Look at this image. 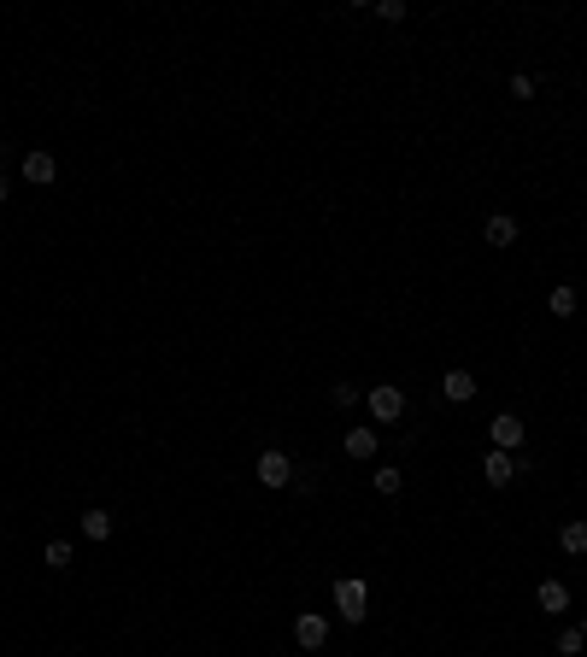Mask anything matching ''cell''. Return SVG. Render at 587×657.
Here are the masks:
<instances>
[{
	"label": "cell",
	"mask_w": 587,
	"mask_h": 657,
	"mask_svg": "<svg viewBox=\"0 0 587 657\" xmlns=\"http://www.w3.org/2000/svg\"><path fill=\"white\" fill-rule=\"evenodd\" d=\"M511 94H517V101H534V77H529V71H517V77H511Z\"/></svg>",
	"instance_id": "cell-20"
},
{
	"label": "cell",
	"mask_w": 587,
	"mask_h": 657,
	"mask_svg": "<svg viewBox=\"0 0 587 657\" xmlns=\"http://www.w3.org/2000/svg\"><path fill=\"white\" fill-rule=\"evenodd\" d=\"M534 604H541V611H570V587L564 581H541V587H534Z\"/></svg>",
	"instance_id": "cell-11"
},
{
	"label": "cell",
	"mask_w": 587,
	"mask_h": 657,
	"mask_svg": "<svg viewBox=\"0 0 587 657\" xmlns=\"http://www.w3.org/2000/svg\"><path fill=\"white\" fill-rule=\"evenodd\" d=\"M517 469H523V464H517L511 452H499V446L482 458V481H488V488H511V481H517Z\"/></svg>",
	"instance_id": "cell-5"
},
{
	"label": "cell",
	"mask_w": 587,
	"mask_h": 657,
	"mask_svg": "<svg viewBox=\"0 0 587 657\" xmlns=\"http://www.w3.org/2000/svg\"><path fill=\"white\" fill-rule=\"evenodd\" d=\"M482 241H488V246H511V241H517V217L494 212L488 223H482Z\"/></svg>",
	"instance_id": "cell-10"
},
{
	"label": "cell",
	"mask_w": 587,
	"mask_h": 657,
	"mask_svg": "<svg viewBox=\"0 0 587 657\" xmlns=\"http://www.w3.org/2000/svg\"><path fill=\"white\" fill-rule=\"evenodd\" d=\"M106 535H112V511H100V505L83 511V540H106Z\"/></svg>",
	"instance_id": "cell-13"
},
{
	"label": "cell",
	"mask_w": 587,
	"mask_h": 657,
	"mask_svg": "<svg viewBox=\"0 0 587 657\" xmlns=\"http://www.w3.org/2000/svg\"><path fill=\"white\" fill-rule=\"evenodd\" d=\"M329 400H335V405H341V411H353V405H358V400H365V393H358V388H353V382H335V388H329Z\"/></svg>",
	"instance_id": "cell-18"
},
{
	"label": "cell",
	"mask_w": 587,
	"mask_h": 657,
	"mask_svg": "<svg viewBox=\"0 0 587 657\" xmlns=\"http://www.w3.org/2000/svg\"><path fill=\"white\" fill-rule=\"evenodd\" d=\"M12 200V177H6V170H0V206H6Z\"/></svg>",
	"instance_id": "cell-21"
},
{
	"label": "cell",
	"mask_w": 587,
	"mask_h": 657,
	"mask_svg": "<svg viewBox=\"0 0 587 657\" xmlns=\"http://www.w3.org/2000/svg\"><path fill=\"white\" fill-rule=\"evenodd\" d=\"M582 634H587V616H582Z\"/></svg>",
	"instance_id": "cell-22"
},
{
	"label": "cell",
	"mask_w": 587,
	"mask_h": 657,
	"mask_svg": "<svg viewBox=\"0 0 587 657\" xmlns=\"http://www.w3.org/2000/svg\"><path fill=\"white\" fill-rule=\"evenodd\" d=\"M253 476L265 481V488H289V481H294V458H289V452H277V446H270V452H259Z\"/></svg>",
	"instance_id": "cell-4"
},
{
	"label": "cell",
	"mask_w": 587,
	"mask_h": 657,
	"mask_svg": "<svg viewBox=\"0 0 587 657\" xmlns=\"http://www.w3.org/2000/svg\"><path fill=\"white\" fill-rule=\"evenodd\" d=\"M365 405H370V417H377V423H399V417H406V393H399L394 382L370 388V393H365Z\"/></svg>",
	"instance_id": "cell-2"
},
{
	"label": "cell",
	"mask_w": 587,
	"mask_h": 657,
	"mask_svg": "<svg viewBox=\"0 0 587 657\" xmlns=\"http://www.w3.org/2000/svg\"><path fill=\"white\" fill-rule=\"evenodd\" d=\"M294 640H299L306 652H318L323 640H329V616H318V611H299V616H294Z\"/></svg>",
	"instance_id": "cell-6"
},
{
	"label": "cell",
	"mask_w": 587,
	"mask_h": 657,
	"mask_svg": "<svg viewBox=\"0 0 587 657\" xmlns=\"http://www.w3.org/2000/svg\"><path fill=\"white\" fill-rule=\"evenodd\" d=\"M341 452L358 458V464H365V458H377V429H365V423L347 429V435H341Z\"/></svg>",
	"instance_id": "cell-8"
},
{
	"label": "cell",
	"mask_w": 587,
	"mask_h": 657,
	"mask_svg": "<svg viewBox=\"0 0 587 657\" xmlns=\"http://www.w3.org/2000/svg\"><path fill=\"white\" fill-rule=\"evenodd\" d=\"M399 481H406V476H399V469H388V464H382L377 476H370V488H377L382 499H394V493H399Z\"/></svg>",
	"instance_id": "cell-16"
},
{
	"label": "cell",
	"mask_w": 587,
	"mask_h": 657,
	"mask_svg": "<svg viewBox=\"0 0 587 657\" xmlns=\"http://www.w3.org/2000/svg\"><path fill=\"white\" fill-rule=\"evenodd\" d=\"M558 546H564L570 557H587V523H582V517H576V523H564V528H558Z\"/></svg>",
	"instance_id": "cell-12"
},
{
	"label": "cell",
	"mask_w": 587,
	"mask_h": 657,
	"mask_svg": "<svg viewBox=\"0 0 587 657\" xmlns=\"http://www.w3.org/2000/svg\"><path fill=\"white\" fill-rule=\"evenodd\" d=\"M441 393H446L453 405L476 400V376H470V370H446V376H441Z\"/></svg>",
	"instance_id": "cell-9"
},
{
	"label": "cell",
	"mask_w": 587,
	"mask_h": 657,
	"mask_svg": "<svg viewBox=\"0 0 587 657\" xmlns=\"http://www.w3.org/2000/svg\"><path fill=\"white\" fill-rule=\"evenodd\" d=\"M546 305H553V317H576V288H570V282H558V288L546 294Z\"/></svg>",
	"instance_id": "cell-14"
},
{
	"label": "cell",
	"mask_w": 587,
	"mask_h": 657,
	"mask_svg": "<svg viewBox=\"0 0 587 657\" xmlns=\"http://www.w3.org/2000/svg\"><path fill=\"white\" fill-rule=\"evenodd\" d=\"M377 18L382 24H399V18H406V0H377Z\"/></svg>",
	"instance_id": "cell-19"
},
{
	"label": "cell",
	"mask_w": 587,
	"mask_h": 657,
	"mask_svg": "<svg viewBox=\"0 0 587 657\" xmlns=\"http://www.w3.org/2000/svg\"><path fill=\"white\" fill-rule=\"evenodd\" d=\"M54 177H59V159H54V153H42V147H35V153H24V182L47 188Z\"/></svg>",
	"instance_id": "cell-7"
},
{
	"label": "cell",
	"mask_w": 587,
	"mask_h": 657,
	"mask_svg": "<svg viewBox=\"0 0 587 657\" xmlns=\"http://www.w3.org/2000/svg\"><path fill=\"white\" fill-rule=\"evenodd\" d=\"M558 652H564V657H582L587 652V634H582V628H564V634H558Z\"/></svg>",
	"instance_id": "cell-17"
},
{
	"label": "cell",
	"mask_w": 587,
	"mask_h": 657,
	"mask_svg": "<svg viewBox=\"0 0 587 657\" xmlns=\"http://www.w3.org/2000/svg\"><path fill=\"white\" fill-rule=\"evenodd\" d=\"M42 564L47 569H71V540H47V546H42Z\"/></svg>",
	"instance_id": "cell-15"
},
{
	"label": "cell",
	"mask_w": 587,
	"mask_h": 657,
	"mask_svg": "<svg viewBox=\"0 0 587 657\" xmlns=\"http://www.w3.org/2000/svg\"><path fill=\"white\" fill-rule=\"evenodd\" d=\"M335 611H341V623H365L370 616V587L358 575H341L335 581Z\"/></svg>",
	"instance_id": "cell-1"
},
{
	"label": "cell",
	"mask_w": 587,
	"mask_h": 657,
	"mask_svg": "<svg viewBox=\"0 0 587 657\" xmlns=\"http://www.w3.org/2000/svg\"><path fill=\"white\" fill-rule=\"evenodd\" d=\"M488 435H494L499 452H523V446H529V423H523V417H511V411H499L494 423H488Z\"/></svg>",
	"instance_id": "cell-3"
}]
</instances>
